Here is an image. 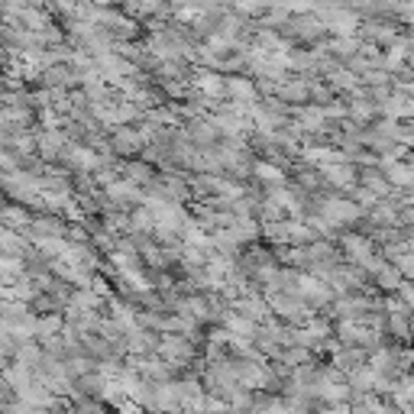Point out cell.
<instances>
[{
  "instance_id": "obj_1",
  "label": "cell",
  "mask_w": 414,
  "mask_h": 414,
  "mask_svg": "<svg viewBox=\"0 0 414 414\" xmlns=\"http://www.w3.org/2000/svg\"><path fill=\"white\" fill-rule=\"evenodd\" d=\"M43 81L49 87H68V85H74V81H78V72H72V68H68V65H49V68H45L43 72Z\"/></svg>"
},
{
  "instance_id": "obj_3",
  "label": "cell",
  "mask_w": 414,
  "mask_h": 414,
  "mask_svg": "<svg viewBox=\"0 0 414 414\" xmlns=\"http://www.w3.org/2000/svg\"><path fill=\"white\" fill-rule=\"evenodd\" d=\"M114 149L123 152V156H127V152H136V149H139V136H136V133H130V130H117V133H114Z\"/></svg>"
},
{
  "instance_id": "obj_2",
  "label": "cell",
  "mask_w": 414,
  "mask_h": 414,
  "mask_svg": "<svg viewBox=\"0 0 414 414\" xmlns=\"http://www.w3.org/2000/svg\"><path fill=\"white\" fill-rule=\"evenodd\" d=\"M36 146H39V156L52 159V156H59V152H62L65 139H62V133H59V130H45V133H39Z\"/></svg>"
},
{
  "instance_id": "obj_9",
  "label": "cell",
  "mask_w": 414,
  "mask_h": 414,
  "mask_svg": "<svg viewBox=\"0 0 414 414\" xmlns=\"http://www.w3.org/2000/svg\"><path fill=\"white\" fill-rule=\"evenodd\" d=\"M398 269H402V272H408V276H414V259H411V256L398 259Z\"/></svg>"
},
{
  "instance_id": "obj_4",
  "label": "cell",
  "mask_w": 414,
  "mask_h": 414,
  "mask_svg": "<svg viewBox=\"0 0 414 414\" xmlns=\"http://www.w3.org/2000/svg\"><path fill=\"white\" fill-rule=\"evenodd\" d=\"M324 175H327L333 185H340V188L353 185V169H346V165H327V169H324Z\"/></svg>"
},
{
  "instance_id": "obj_7",
  "label": "cell",
  "mask_w": 414,
  "mask_h": 414,
  "mask_svg": "<svg viewBox=\"0 0 414 414\" xmlns=\"http://www.w3.org/2000/svg\"><path fill=\"white\" fill-rule=\"evenodd\" d=\"M0 220L13 223V227H26V214L20 207H0Z\"/></svg>"
},
{
  "instance_id": "obj_6",
  "label": "cell",
  "mask_w": 414,
  "mask_h": 414,
  "mask_svg": "<svg viewBox=\"0 0 414 414\" xmlns=\"http://www.w3.org/2000/svg\"><path fill=\"white\" fill-rule=\"evenodd\" d=\"M198 87L207 91V94H223V81L217 74H201V78H198Z\"/></svg>"
},
{
  "instance_id": "obj_5",
  "label": "cell",
  "mask_w": 414,
  "mask_h": 414,
  "mask_svg": "<svg viewBox=\"0 0 414 414\" xmlns=\"http://www.w3.org/2000/svg\"><path fill=\"white\" fill-rule=\"evenodd\" d=\"M223 91L234 97H253V85L246 81V78H230V81H223Z\"/></svg>"
},
{
  "instance_id": "obj_10",
  "label": "cell",
  "mask_w": 414,
  "mask_h": 414,
  "mask_svg": "<svg viewBox=\"0 0 414 414\" xmlns=\"http://www.w3.org/2000/svg\"><path fill=\"white\" fill-rule=\"evenodd\" d=\"M120 411H123V414H143L136 402H120Z\"/></svg>"
},
{
  "instance_id": "obj_8",
  "label": "cell",
  "mask_w": 414,
  "mask_h": 414,
  "mask_svg": "<svg viewBox=\"0 0 414 414\" xmlns=\"http://www.w3.org/2000/svg\"><path fill=\"white\" fill-rule=\"evenodd\" d=\"M256 175H262V178H272V185H276V181H282V172L272 169V165H266V162H259V165H256Z\"/></svg>"
}]
</instances>
